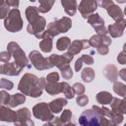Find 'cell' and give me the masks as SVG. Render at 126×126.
Here are the masks:
<instances>
[{"mask_svg": "<svg viewBox=\"0 0 126 126\" xmlns=\"http://www.w3.org/2000/svg\"><path fill=\"white\" fill-rule=\"evenodd\" d=\"M110 126H118V124H116V123H114V122H112V121H111Z\"/></svg>", "mask_w": 126, "mask_h": 126, "instance_id": "51", "label": "cell"}, {"mask_svg": "<svg viewBox=\"0 0 126 126\" xmlns=\"http://www.w3.org/2000/svg\"><path fill=\"white\" fill-rule=\"evenodd\" d=\"M32 113L28 107H23L17 110V119L14 122L15 126H33L34 123L31 119Z\"/></svg>", "mask_w": 126, "mask_h": 126, "instance_id": "10", "label": "cell"}, {"mask_svg": "<svg viewBox=\"0 0 126 126\" xmlns=\"http://www.w3.org/2000/svg\"><path fill=\"white\" fill-rule=\"evenodd\" d=\"M117 61H118V63H120V64H122V65L126 64V52H125V50H122V51L118 54V56H117Z\"/></svg>", "mask_w": 126, "mask_h": 126, "instance_id": "42", "label": "cell"}, {"mask_svg": "<svg viewBox=\"0 0 126 126\" xmlns=\"http://www.w3.org/2000/svg\"><path fill=\"white\" fill-rule=\"evenodd\" d=\"M71 44V39L67 36H63V37H60L57 42H56V48L59 50V51H64L66 49L69 48Z\"/></svg>", "mask_w": 126, "mask_h": 126, "instance_id": "30", "label": "cell"}, {"mask_svg": "<svg viewBox=\"0 0 126 126\" xmlns=\"http://www.w3.org/2000/svg\"><path fill=\"white\" fill-rule=\"evenodd\" d=\"M13 87H14V84L11 81H9L8 79L3 78L0 80V89H5L8 91H11L13 89Z\"/></svg>", "mask_w": 126, "mask_h": 126, "instance_id": "36", "label": "cell"}, {"mask_svg": "<svg viewBox=\"0 0 126 126\" xmlns=\"http://www.w3.org/2000/svg\"><path fill=\"white\" fill-rule=\"evenodd\" d=\"M91 46L89 44V41L87 39H76L74 41L71 42L69 48H68V51L70 54H72L73 56L76 55V54H79L83 49H89Z\"/></svg>", "mask_w": 126, "mask_h": 126, "instance_id": "16", "label": "cell"}, {"mask_svg": "<svg viewBox=\"0 0 126 126\" xmlns=\"http://www.w3.org/2000/svg\"><path fill=\"white\" fill-rule=\"evenodd\" d=\"M39 48L42 52L48 53L52 50V37L50 36H45L44 38H42L39 42Z\"/></svg>", "mask_w": 126, "mask_h": 126, "instance_id": "27", "label": "cell"}, {"mask_svg": "<svg viewBox=\"0 0 126 126\" xmlns=\"http://www.w3.org/2000/svg\"><path fill=\"white\" fill-rule=\"evenodd\" d=\"M32 114L35 118L45 122H50L54 118V115L50 111L49 106L46 102H39L35 104L32 107Z\"/></svg>", "mask_w": 126, "mask_h": 126, "instance_id": "8", "label": "cell"}, {"mask_svg": "<svg viewBox=\"0 0 126 126\" xmlns=\"http://www.w3.org/2000/svg\"><path fill=\"white\" fill-rule=\"evenodd\" d=\"M88 23L94 29L96 32V34L106 35L107 34V29L104 27V21L97 13H94L88 17Z\"/></svg>", "mask_w": 126, "mask_h": 126, "instance_id": "9", "label": "cell"}, {"mask_svg": "<svg viewBox=\"0 0 126 126\" xmlns=\"http://www.w3.org/2000/svg\"><path fill=\"white\" fill-rule=\"evenodd\" d=\"M4 3H5V1H3V0H0V6H2Z\"/></svg>", "mask_w": 126, "mask_h": 126, "instance_id": "52", "label": "cell"}, {"mask_svg": "<svg viewBox=\"0 0 126 126\" xmlns=\"http://www.w3.org/2000/svg\"><path fill=\"white\" fill-rule=\"evenodd\" d=\"M114 2L112 1V0H102L101 1V3H100V5H101V7L102 8H104V9H106L109 5H111V4H113Z\"/></svg>", "mask_w": 126, "mask_h": 126, "instance_id": "47", "label": "cell"}, {"mask_svg": "<svg viewBox=\"0 0 126 126\" xmlns=\"http://www.w3.org/2000/svg\"><path fill=\"white\" fill-rule=\"evenodd\" d=\"M113 91L118 95L124 97L126 95V85L124 83H121V82L116 81L113 84Z\"/></svg>", "mask_w": 126, "mask_h": 126, "instance_id": "31", "label": "cell"}, {"mask_svg": "<svg viewBox=\"0 0 126 126\" xmlns=\"http://www.w3.org/2000/svg\"><path fill=\"white\" fill-rule=\"evenodd\" d=\"M23 20L19 9H11L8 16L4 19V27L10 32H18L23 29Z\"/></svg>", "mask_w": 126, "mask_h": 126, "instance_id": "5", "label": "cell"}, {"mask_svg": "<svg viewBox=\"0 0 126 126\" xmlns=\"http://www.w3.org/2000/svg\"><path fill=\"white\" fill-rule=\"evenodd\" d=\"M5 3L9 6V7H14V8H17L19 6V1L18 0H7L5 1Z\"/></svg>", "mask_w": 126, "mask_h": 126, "instance_id": "44", "label": "cell"}, {"mask_svg": "<svg viewBox=\"0 0 126 126\" xmlns=\"http://www.w3.org/2000/svg\"><path fill=\"white\" fill-rule=\"evenodd\" d=\"M50 123L53 125V126H63L64 124L61 122V120L59 119V117H54L51 121H50Z\"/></svg>", "mask_w": 126, "mask_h": 126, "instance_id": "46", "label": "cell"}, {"mask_svg": "<svg viewBox=\"0 0 126 126\" xmlns=\"http://www.w3.org/2000/svg\"><path fill=\"white\" fill-rule=\"evenodd\" d=\"M23 68L18 66L15 62H0V74L8 76H18Z\"/></svg>", "mask_w": 126, "mask_h": 126, "instance_id": "13", "label": "cell"}, {"mask_svg": "<svg viewBox=\"0 0 126 126\" xmlns=\"http://www.w3.org/2000/svg\"><path fill=\"white\" fill-rule=\"evenodd\" d=\"M126 27V20L121 19L116 21L114 24H111L107 27V32L110 33L112 37H120L123 34V32Z\"/></svg>", "mask_w": 126, "mask_h": 126, "instance_id": "15", "label": "cell"}, {"mask_svg": "<svg viewBox=\"0 0 126 126\" xmlns=\"http://www.w3.org/2000/svg\"><path fill=\"white\" fill-rule=\"evenodd\" d=\"M105 10H106L108 16L111 17V19H113L115 22L116 21H119L121 19H124V14H123L122 10L120 9L119 6L115 5L114 3L111 4V5H109Z\"/></svg>", "mask_w": 126, "mask_h": 126, "instance_id": "19", "label": "cell"}, {"mask_svg": "<svg viewBox=\"0 0 126 126\" xmlns=\"http://www.w3.org/2000/svg\"><path fill=\"white\" fill-rule=\"evenodd\" d=\"M96 51H97V53H99V54H101V55H106V54L108 53L109 49H108V47H106V46H101V47L97 48Z\"/></svg>", "mask_w": 126, "mask_h": 126, "instance_id": "45", "label": "cell"}, {"mask_svg": "<svg viewBox=\"0 0 126 126\" xmlns=\"http://www.w3.org/2000/svg\"><path fill=\"white\" fill-rule=\"evenodd\" d=\"M76 102L79 106H85L88 104L89 102V97L86 95V94H81V95H78L77 98H76Z\"/></svg>", "mask_w": 126, "mask_h": 126, "instance_id": "39", "label": "cell"}, {"mask_svg": "<svg viewBox=\"0 0 126 126\" xmlns=\"http://www.w3.org/2000/svg\"><path fill=\"white\" fill-rule=\"evenodd\" d=\"M17 119V112L12 110L10 107L0 105V121L15 122Z\"/></svg>", "mask_w": 126, "mask_h": 126, "instance_id": "17", "label": "cell"}, {"mask_svg": "<svg viewBox=\"0 0 126 126\" xmlns=\"http://www.w3.org/2000/svg\"><path fill=\"white\" fill-rule=\"evenodd\" d=\"M42 126H53V125H52L50 122H46V123H45V124H43Z\"/></svg>", "mask_w": 126, "mask_h": 126, "instance_id": "50", "label": "cell"}, {"mask_svg": "<svg viewBox=\"0 0 126 126\" xmlns=\"http://www.w3.org/2000/svg\"><path fill=\"white\" fill-rule=\"evenodd\" d=\"M103 75L104 77L110 82H116L118 78V71L115 65L108 64L103 68Z\"/></svg>", "mask_w": 126, "mask_h": 126, "instance_id": "21", "label": "cell"}, {"mask_svg": "<svg viewBox=\"0 0 126 126\" xmlns=\"http://www.w3.org/2000/svg\"><path fill=\"white\" fill-rule=\"evenodd\" d=\"M73 55L70 54L69 52L64 53L63 55H58V54H52L48 57V60L50 62V64L54 67H57L58 69H62L63 67L69 65V63L72 61L73 59Z\"/></svg>", "mask_w": 126, "mask_h": 126, "instance_id": "11", "label": "cell"}, {"mask_svg": "<svg viewBox=\"0 0 126 126\" xmlns=\"http://www.w3.org/2000/svg\"><path fill=\"white\" fill-rule=\"evenodd\" d=\"M71 118H72V111H71L70 109H65V110H63L61 116L59 117V119L61 120V122H62L63 124H66V123L70 122Z\"/></svg>", "mask_w": 126, "mask_h": 126, "instance_id": "33", "label": "cell"}, {"mask_svg": "<svg viewBox=\"0 0 126 126\" xmlns=\"http://www.w3.org/2000/svg\"><path fill=\"white\" fill-rule=\"evenodd\" d=\"M39 6L37 7L38 13H47L51 10L52 6L54 5V1H39Z\"/></svg>", "mask_w": 126, "mask_h": 126, "instance_id": "32", "label": "cell"}, {"mask_svg": "<svg viewBox=\"0 0 126 126\" xmlns=\"http://www.w3.org/2000/svg\"><path fill=\"white\" fill-rule=\"evenodd\" d=\"M94 76H95L94 70L92 69V68H90V67L84 68L83 71H82V74H81L82 80L85 83H91V82H93V80L94 79Z\"/></svg>", "mask_w": 126, "mask_h": 126, "instance_id": "28", "label": "cell"}, {"mask_svg": "<svg viewBox=\"0 0 126 126\" xmlns=\"http://www.w3.org/2000/svg\"><path fill=\"white\" fill-rule=\"evenodd\" d=\"M11 54L8 51H2L0 52V62H10L11 59Z\"/></svg>", "mask_w": 126, "mask_h": 126, "instance_id": "41", "label": "cell"}, {"mask_svg": "<svg viewBox=\"0 0 126 126\" xmlns=\"http://www.w3.org/2000/svg\"><path fill=\"white\" fill-rule=\"evenodd\" d=\"M44 90L50 95L58 94L61 93V84L59 82H57V83H46L45 87H44Z\"/></svg>", "mask_w": 126, "mask_h": 126, "instance_id": "26", "label": "cell"}, {"mask_svg": "<svg viewBox=\"0 0 126 126\" xmlns=\"http://www.w3.org/2000/svg\"><path fill=\"white\" fill-rule=\"evenodd\" d=\"M61 5L64 8V11L69 16H74L76 14L78 3L75 0H61Z\"/></svg>", "mask_w": 126, "mask_h": 126, "instance_id": "22", "label": "cell"}, {"mask_svg": "<svg viewBox=\"0 0 126 126\" xmlns=\"http://www.w3.org/2000/svg\"><path fill=\"white\" fill-rule=\"evenodd\" d=\"M118 76H119L123 81H126V69H125V68L121 69V70L119 71V73H118Z\"/></svg>", "mask_w": 126, "mask_h": 126, "instance_id": "48", "label": "cell"}, {"mask_svg": "<svg viewBox=\"0 0 126 126\" xmlns=\"http://www.w3.org/2000/svg\"><path fill=\"white\" fill-rule=\"evenodd\" d=\"M109 104H110L112 112L124 115L126 111L125 110V99H119L118 97H112V100Z\"/></svg>", "mask_w": 126, "mask_h": 126, "instance_id": "18", "label": "cell"}, {"mask_svg": "<svg viewBox=\"0 0 126 126\" xmlns=\"http://www.w3.org/2000/svg\"><path fill=\"white\" fill-rule=\"evenodd\" d=\"M101 115L96 111L91 109H87L81 113L79 116V124L80 126H99Z\"/></svg>", "mask_w": 126, "mask_h": 126, "instance_id": "6", "label": "cell"}, {"mask_svg": "<svg viewBox=\"0 0 126 126\" xmlns=\"http://www.w3.org/2000/svg\"><path fill=\"white\" fill-rule=\"evenodd\" d=\"M67 99L66 98H62V97H59V98H56V99H53L51 100L49 103H48V106H49V109L50 111L54 114L56 113H59L63 107L65 105H67Z\"/></svg>", "mask_w": 126, "mask_h": 126, "instance_id": "20", "label": "cell"}, {"mask_svg": "<svg viewBox=\"0 0 126 126\" xmlns=\"http://www.w3.org/2000/svg\"><path fill=\"white\" fill-rule=\"evenodd\" d=\"M72 27V21L68 17H63L59 20H55L47 25L45 30L46 33L50 37H54L62 32H67Z\"/></svg>", "mask_w": 126, "mask_h": 126, "instance_id": "3", "label": "cell"}, {"mask_svg": "<svg viewBox=\"0 0 126 126\" xmlns=\"http://www.w3.org/2000/svg\"><path fill=\"white\" fill-rule=\"evenodd\" d=\"M45 84V78H37L33 74L26 73L22 77L18 85V90L25 95H29L32 97H39L42 94Z\"/></svg>", "mask_w": 126, "mask_h": 126, "instance_id": "1", "label": "cell"}, {"mask_svg": "<svg viewBox=\"0 0 126 126\" xmlns=\"http://www.w3.org/2000/svg\"><path fill=\"white\" fill-rule=\"evenodd\" d=\"M60 71H61V76L63 77V79L69 80V79H71L73 77V71H72L70 65H67V66L63 67Z\"/></svg>", "mask_w": 126, "mask_h": 126, "instance_id": "34", "label": "cell"}, {"mask_svg": "<svg viewBox=\"0 0 126 126\" xmlns=\"http://www.w3.org/2000/svg\"><path fill=\"white\" fill-rule=\"evenodd\" d=\"M98 3L94 0H82L79 4V12L81 13L82 17L84 19H88V17L94 13V11L97 8Z\"/></svg>", "mask_w": 126, "mask_h": 126, "instance_id": "12", "label": "cell"}, {"mask_svg": "<svg viewBox=\"0 0 126 126\" xmlns=\"http://www.w3.org/2000/svg\"><path fill=\"white\" fill-rule=\"evenodd\" d=\"M83 64H87V65L94 64V58L90 54H83L79 59H77L75 63V71L79 72L82 69Z\"/></svg>", "mask_w": 126, "mask_h": 126, "instance_id": "23", "label": "cell"}, {"mask_svg": "<svg viewBox=\"0 0 126 126\" xmlns=\"http://www.w3.org/2000/svg\"><path fill=\"white\" fill-rule=\"evenodd\" d=\"M26 101V95L23 94H15L13 95H10V100H9V107H16Z\"/></svg>", "mask_w": 126, "mask_h": 126, "instance_id": "25", "label": "cell"}, {"mask_svg": "<svg viewBox=\"0 0 126 126\" xmlns=\"http://www.w3.org/2000/svg\"><path fill=\"white\" fill-rule=\"evenodd\" d=\"M10 12V7L4 3L2 6H0V19H5Z\"/></svg>", "mask_w": 126, "mask_h": 126, "instance_id": "40", "label": "cell"}, {"mask_svg": "<svg viewBox=\"0 0 126 126\" xmlns=\"http://www.w3.org/2000/svg\"><path fill=\"white\" fill-rule=\"evenodd\" d=\"M45 81L47 83H57L59 82V74L57 72H52L46 76Z\"/></svg>", "mask_w": 126, "mask_h": 126, "instance_id": "38", "label": "cell"}, {"mask_svg": "<svg viewBox=\"0 0 126 126\" xmlns=\"http://www.w3.org/2000/svg\"><path fill=\"white\" fill-rule=\"evenodd\" d=\"M63 126H76L74 123H71V122H68V123H66V124H64Z\"/></svg>", "mask_w": 126, "mask_h": 126, "instance_id": "49", "label": "cell"}, {"mask_svg": "<svg viewBox=\"0 0 126 126\" xmlns=\"http://www.w3.org/2000/svg\"><path fill=\"white\" fill-rule=\"evenodd\" d=\"M10 94L6 91H0V105H6L9 103Z\"/></svg>", "mask_w": 126, "mask_h": 126, "instance_id": "37", "label": "cell"}, {"mask_svg": "<svg viewBox=\"0 0 126 126\" xmlns=\"http://www.w3.org/2000/svg\"><path fill=\"white\" fill-rule=\"evenodd\" d=\"M72 89H73L74 94H78V95L84 94V93H85V91H86L84 85L81 84V83H75V84L73 85Z\"/></svg>", "mask_w": 126, "mask_h": 126, "instance_id": "35", "label": "cell"}, {"mask_svg": "<svg viewBox=\"0 0 126 126\" xmlns=\"http://www.w3.org/2000/svg\"><path fill=\"white\" fill-rule=\"evenodd\" d=\"M61 93L65 94V97L67 99H71L75 96V94L73 92L72 87L67 83V82H61Z\"/></svg>", "mask_w": 126, "mask_h": 126, "instance_id": "29", "label": "cell"}, {"mask_svg": "<svg viewBox=\"0 0 126 126\" xmlns=\"http://www.w3.org/2000/svg\"><path fill=\"white\" fill-rule=\"evenodd\" d=\"M29 59L31 61V63L32 64V66L38 70V71H42V70H47L52 68L53 66L50 64L48 58H45L41 55V53H39V51L37 50H32L30 52L29 55Z\"/></svg>", "mask_w": 126, "mask_h": 126, "instance_id": "7", "label": "cell"}, {"mask_svg": "<svg viewBox=\"0 0 126 126\" xmlns=\"http://www.w3.org/2000/svg\"><path fill=\"white\" fill-rule=\"evenodd\" d=\"M26 18L29 21V25L27 27V32L31 34H33L35 37L42 39L47 36L45 32L46 21L43 17L39 16L37 11V7L29 6L26 9Z\"/></svg>", "mask_w": 126, "mask_h": 126, "instance_id": "2", "label": "cell"}, {"mask_svg": "<svg viewBox=\"0 0 126 126\" xmlns=\"http://www.w3.org/2000/svg\"><path fill=\"white\" fill-rule=\"evenodd\" d=\"M90 46L97 49L101 46L108 47L111 44V38L107 35H101V34H94L91 36V38L88 40Z\"/></svg>", "mask_w": 126, "mask_h": 126, "instance_id": "14", "label": "cell"}, {"mask_svg": "<svg viewBox=\"0 0 126 126\" xmlns=\"http://www.w3.org/2000/svg\"><path fill=\"white\" fill-rule=\"evenodd\" d=\"M112 97H113L112 94H111L110 93H108V92H105V91L99 92V93H97L96 95H95L96 101H97L98 103L102 104V105L109 104V103L111 102V100H112Z\"/></svg>", "mask_w": 126, "mask_h": 126, "instance_id": "24", "label": "cell"}, {"mask_svg": "<svg viewBox=\"0 0 126 126\" xmlns=\"http://www.w3.org/2000/svg\"><path fill=\"white\" fill-rule=\"evenodd\" d=\"M7 51L11 54V56L14 58V62L20 66L21 68H32V65L29 63V59L27 58L24 50L20 47V45L15 42V41H11L8 43L7 45Z\"/></svg>", "mask_w": 126, "mask_h": 126, "instance_id": "4", "label": "cell"}, {"mask_svg": "<svg viewBox=\"0 0 126 126\" xmlns=\"http://www.w3.org/2000/svg\"><path fill=\"white\" fill-rule=\"evenodd\" d=\"M110 124H111V120H109L108 118H106L104 116H101L99 126H110Z\"/></svg>", "mask_w": 126, "mask_h": 126, "instance_id": "43", "label": "cell"}]
</instances>
